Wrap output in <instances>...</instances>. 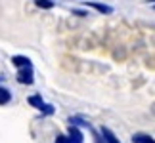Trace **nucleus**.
I'll list each match as a JSON object with an SVG mask.
<instances>
[{"mask_svg": "<svg viewBox=\"0 0 155 143\" xmlns=\"http://www.w3.org/2000/svg\"><path fill=\"white\" fill-rule=\"evenodd\" d=\"M94 143H107V141H105V138H104L102 134L94 132Z\"/></svg>", "mask_w": 155, "mask_h": 143, "instance_id": "nucleus-12", "label": "nucleus"}, {"mask_svg": "<svg viewBox=\"0 0 155 143\" xmlns=\"http://www.w3.org/2000/svg\"><path fill=\"white\" fill-rule=\"evenodd\" d=\"M29 105L40 111V109H42V105H44V99H42V95H38V94L31 95V97H29Z\"/></svg>", "mask_w": 155, "mask_h": 143, "instance_id": "nucleus-6", "label": "nucleus"}, {"mask_svg": "<svg viewBox=\"0 0 155 143\" xmlns=\"http://www.w3.org/2000/svg\"><path fill=\"white\" fill-rule=\"evenodd\" d=\"M132 143H155V139L147 134H134L132 135Z\"/></svg>", "mask_w": 155, "mask_h": 143, "instance_id": "nucleus-7", "label": "nucleus"}, {"mask_svg": "<svg viewBox=\"0 0 155 143\" xmlns=\"http://www.w3.org/2000/svg\"><path fill=\"white\" fill-rule=\"evenodd\" d=\"M17 82L19 84H33L35 82V75H33V65L21 67L17 71Z\"/></svg>", "mask_w": 155, "mask_h": 143, "instance_id": "nucleus-1", "label": "nucleus"}, {"mask_svg": "<svg viewBox=\"0 0 155 143\" xmlns=\"http://www.w3.org/2000/svg\"><path fill=\"white\" fill-rule=\"evenodd\" d=\"M35 4H37L38 8H42V10H50V8H54V2H52V0H35Z\"/></svg>", "mask_w": 155, "mask_h": 143, "instance_id": "nucleus-10", "label": "nucleus"}, {"mask_svg": "<svg viewBox=\"0 0 155 143\" xmlns=\"http://www.w3.org/2000/svg\"><path fill=\"white\" fill-rule=\"evenodd\" d=\"M54 105H48V103H44L42 105V109H40V113H42V115H46V116H50V115H54Z\"/></svg>", "mask_w": 155, "mask_h": 143, "instance_id": "nucleus-11", "label": "nucleus"}, {"mask_svg": "<svg viewBox=\"0 0 155 143\" xmlns=\"http://www.w3.org/2000/svg\"><path fill=\"white\" fill-rule=\"evenodd\" d=\"M88 6H90V8H94V10H98L100 14H111V11H113L111 6H105V4H102V2H88Z\"/></svg>", "mask_w": 155, "mask_h": 143, "instance_id": "nucleus-5", "label": "nucleus"}, {"mask_svg": "<svg viewBox=\"0 0 155 143\" xmlns=\"http://www.w3.org/2000/svg\"><path fill=\"white\" fill-rule=\"evenodd\" d=\"M56 143H67V135H63V134H59L58 138H56Z\"/></svg>", "mask_w": 155, "mask_h": 143, "instance_id": "nucleus-13", "label": "nucleus"}, {"mask_svg": "<svg viewBox=\"0 0 155 143\" xmlns=\"http://www.w3.org/2000/svg\"><path fill=\"white\" fill-rule=\"evenodd\" d=\"M10 101H12V92L8 88L0 86V105H8Z\"/></svg>", "mask_w": 155, "mask_h": 143, "instance_id": "nucleus-8", "label": "nucleus"}, {"mask_svg": "<svg viewBox=\"0 0 155 143\" xmlns=\"http://www.w3.org/2000/svg\"><path fill=\"white\" fill-rule=\"evenodd\" d=\"M69 122H71V124H75V126H84V128H92V126H90V122L82 120V118H79V116H71V118H69Z\"/></svg>", "mask_w": 155, "mask_h": 143, "instance_id": "nucleus-9", "label": "nucleus"}, {"mask_svg": "<svg viewBox=\"0 0 155 143\" xmlns=\"http://www.w3.org/2000/svg\"><path fill=\"white\" fill-rule=\"evenodd\" d=\"M12 65H15L17 69H21V67H27V65H31V59L25 57V56H14V57H12Z\"/></svg>", "mask_w": 155, "mask_h": 143, "instance_id": "nucleus-4", "label": "nucleus"}, {"mask_svg": "<svg viewBox=\"0 0 155 143\" xmlns=\"http://www.w3.org/2000/svg\"><path fill=\"white\" fill-rule=\"evenodd\" d=\"M150 2H153V4H155V0H150Z\"/></svg>", "mask_w": 155, "mask_h": 143, "instance_id": "nucleus-15", "label": "nucleus"}, {"mask_svg": "<svg viewBox=\"0 0 155 143\" xmlns=\"http://www.w3.org/2000/svg\"><path fill=\"white\" fill-rule=\"evenodd\" d=\"M100 134H102L104 138H105V141H107V143H121V141H119V138H117V135L113 134V132H111V130L107 128V126H102Z\"/></svg>", "mask_w": 155, "mask_h": 143, "instance_id": "nucleus-3", "label": "nucleus"}, {"mask_svg": "<svg viewBox=\"0 0 155 143\" xmlns=\"http://www.w3.org/2000/svg\"><path fill=\"white\" fill-rule=\"evenodd\" d=\"M73 14H75V15H81V17H84V15H86V11H84V10H73Z\"/></svg>", "mask_w": 155, "mask_h": 143, "instance_id": "nucleus-14", "label": "nucleus"}, {"mask_svg": "<svg viewBox=\"0 0 155 143\" xmlns=\"http://www.w3.org/2000/svg\"><path fill=\"white\" fill-rule=\"evenodd\" d=\"M67 143H84V135L79 130V126H75V124H71L67 130Z\"/></svg>", "mask_w": 155, "mask_h": 143, "instance_id": "nucleus-2", "label": "nucleus"}]
</instances>
